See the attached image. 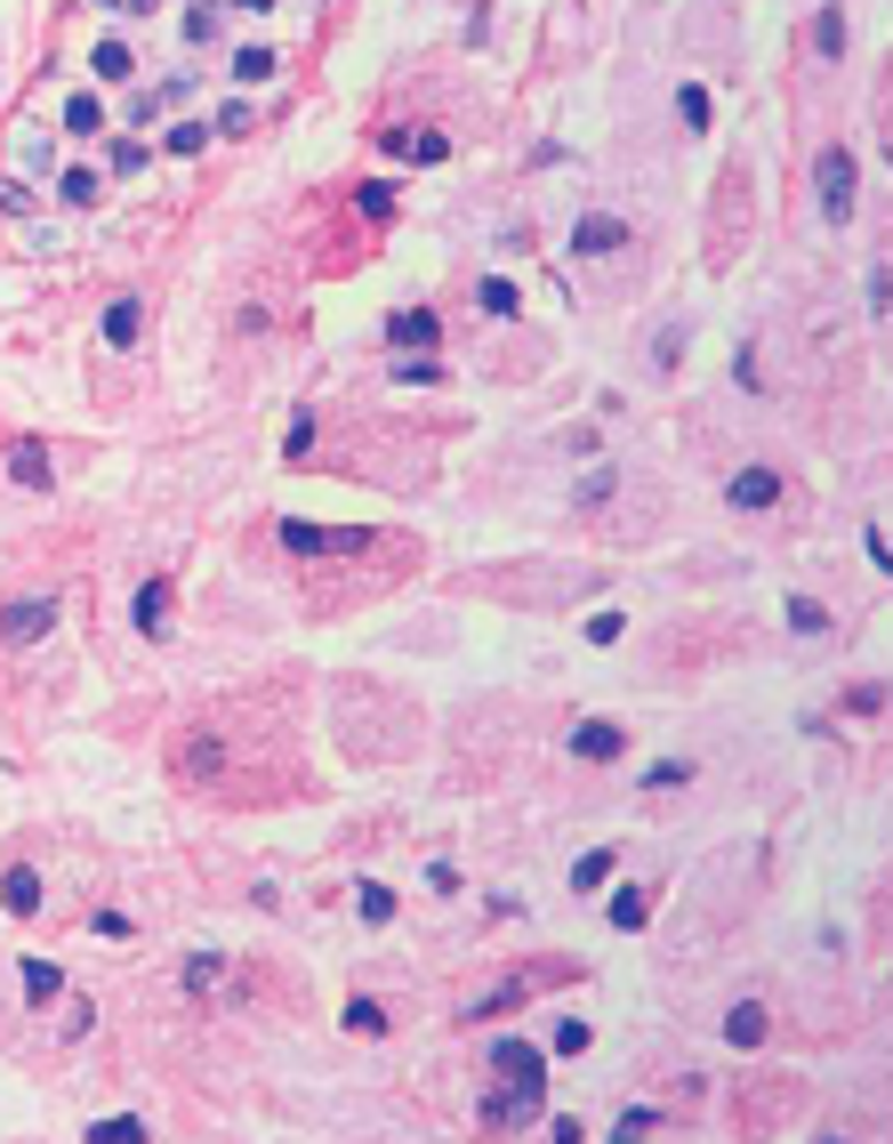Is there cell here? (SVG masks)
<instances>
[{"label":"cell","instance_id":"obj_34","mask_svg":"<svg viewBox=\"0 0 893 1144\" xmlns=\"http://www.w3.org/2000/svg\"><path fill=\"white\" fill-rule=\"evenodd\" d=\"M106 170H113V178H137V170H146V146H137V138H121V146H113V161H106Z\"/></svg>","mask_w":893,"mask_h":1144},{"label":"cell","instance_id":"obj_6","mask_svg":"<svg viewBox=\"0 0 893 1144\" xmlns=\"http://www.w3.org/2000/svg\"><path fill=\"white\" fill-rule=\"evenodd\" d=\"M628 243H636V234L621 218H604V210H588V218L572 226V258H604V250H628Z\"/></svg>","mask_w":893,"mask_h":1144},{"label":"cell","instance_id":"obj_20","mask_svg":"<svg viewBox=\"0 0 893 1144\" xmlns=\"http://www.w3.org/2000/svg\"><path fill=\"white\" fill-rule=\"evenodd\" d=\"M89 65H97V81H129V73H137L129 41H97V57H89Z\"/></svg>","mask_w":893,"mask_h":1144},{"label":"cell","instance_id":"obj_2","mask_svg":"<svg viewBox=\"0 0 893 1144\" xmlns=\"http://www.w3.org/2000/svg\"><path fill=\"white\" fill-rule=\"evenodd\" d=\"M492 1081L515 1088L524 1104H539V1096H547V1056L524 1048V1039H492Z\"/></svg>","mask_w":893,"mask_h":1144},{"label":"cell","instance_id":"obj_42","mask_svg":"<svg viewBox=\"0 0 893 1144\" xmlns=\"http://www.w3.org/2000/svg\"><path fill=\"white\" fill-rule=\"evenodd\" d=\"M234 9H274V0H234Z\"/></svg>","mask_w":893,"mask_h":1144},{"label":"cell","instance_id":"obj_26","mask_svg":"<svg viewBox=\"0 0 893 1144\" xmlns=\"http://www.w3.org/2000/svg\"><path fill=\"white\" fill-rule=\"evenodd\" d=\"M475 298H484V315H524V290H515L507 275H492V283L475 290Z\"/></svg>","mask_w":893,"mask_h":1144},{"label":"cell","instance_id":"obj_24","mask_svg":"<svg viewBox=\"0 0 893 1144\" xmlns=\"http://www.w3.org/2000/svg\"><path fill=\"white\" fill-rule=\"evenodd\" d=\"M604 879H612V847H596V855H579V862H572V887H579V895H596Z\"/></svg>","mask_w":893,"mask_h":1144},{"label":"cell","instance_id":"obj_30","mask_svg":"<svg viewBox=\"0 0 893 1144\" xmlns=\"http://www.w3.org/2000/svg\"><path fill=\"white\" fill-rule=\"evenodd\" d=\"M403 154L410 161H452V138H443V129H419V138H403Z\"/></svg>","mask_w":893,"mask_h":1144},{"label":"cell","instance_id":"obj_37","mask_svg":"<svg viewBox=\"0 0 893 1144\" xmlns=\"http://www.w3.org/2000/svg\"><path fill=\"white\" fill-rule=\"evenodd\" d=\"M443 372H435V363H395V387H435Z\"/></svg>","mask_w":893,"mask_h":1144},{"label":"cell","instance_id":"obj_35","mask_svg":"<svg viewBox=\"0 0 893 1144\" xmlns=\"http://www.w3.org/2000/svg\"><path fill=\"white\" fill-rule=\"evenodd\" d=\"M612 500V467H596V476H579V509H604Z\"/></svg>","mask_w":893,"mask_h":1144},{"label":"cell","instance_id":"obj_18","mask_svg":"<svg viewBox=\"0 0 893 1144\" xmlns=\"http://www.w3.org/2000/svg\"><path fill=\"white\" fill-rule=\"evenodd\" d=\"M813 49H821V57H845V9H837V0L813 17Z\"/></svg>","mask_w":893,"mask_h":1144},{"label":"cell","instance_id":"obj_5","mask_svg":"<svg viewBox=\"0 0 893 1144\" xmlns=\"http://www.w3.org/2000/svg\"><path fill=\"white\" fill-rule=\"evenodd\" d=\"M57 629V596H24V604H0V637L9 645H41Z\"/></svg>","mask_w":893,"mask_h":1144},{"label":"cell","instance_id":"obj_10","mask_svg":"<svg viewBox=\"0 0 893 1144\" xmlns=\"http://www.w3.org/2000/svg\"><path fill=\"white\" fill-rule=\"evenodd\" d=\"M129 621H137V637H161L169 629V581H146L129 596Z\"/></svg>","mask_w":893,"mask_h":1144},{"label":"cell","instance_id":"obj_38","mask_svg":"<svg viewBox=\"0 0 893 1144\" xmlns=\"http://www.w3.org/2000/svg\"><path fill=\"white\" fill-rule=\"evenodd\" d=\"M169 154H201V121H178V129H169Z\"/></svg>","mask_w":893,"mask_h":1144},{"label":"cell","instance_id":"obj_29","mask_svg":"<svg viewBox=\"0 0 893 1144\" xmlns=\"http://www.w3.org/2000/svg\"><path fill=\"white\" fill-rule=\"evenodd\" d=\"M845 710L853 718H885V686L870 678V686H845Z\"/></svg>","mask_w":893,"mask_h":1144},{"label":"cell","instance_id":"obj_8","mask_svg":"<svg viewBox=\"0 0 893 1144\" xmlns=\"http://www.w3.org/2000/svg\"><path fill=\"white\" fill-rule=\"evenodd\" d=\"M0 903H9V919H32V911H41V870L9 862V870H0Z\"/></svg>","mask_w":893,"mask_h":1144},{"label":"cell","instance_id":"obj_28","mask_svg":"<svg viewBox=\"0 0 893 1144\" xmlns=\"http://www.w3.org/2000/svg\"><path fill=\"white\" fill-rule=\"evenodd\" d=\"M788 629H797V637H821V629H830V613H821L813 596H788Z\"/></svg>","mask_w":893,"mask_h":1144},{"label":"cell","instance_id":"obj_12","mask_svg":"<svg viewBox=\"0 0 893 1144\" xmlns=\"http://www.w3.org/2000/svg\"><path fill=\"white\" fill-rule=\"evenodd\" d=\"M9 476H17L24 492H49V452L32 444V435H17V444H9Z\"/></svg>","mask_w":893,"mask_h":1144},{"label":"cell","instance_id":"obj_19","mask_svg":"<svg viewBox=\"0 0 893 1144\" xmlns=\"http://www.w3.org/2000/svg\"><path fill=\"white\" fill-rule=\"evenodd\" d=\"M355 911H363L370 927H387V919H395V887H379V879H363V887H355Z\"/></svg>","mask_w":893,"mask_h":1144},{"label":"cell","instance_id":"obj_31","mask_svg":"<svg viewBox=\"0 0 893 1144\" xmlns=\"http://www.w3.org/2000/svg\"><path fill=\"white\" fill-rule=\"evenodd\" d=\"M218 967H226L218 951H194V959H186V992H210V984H218Z\"/></svg>","mask_w":893,"mask_h":1144},{"label":"cell","instance_id":"obj_22","mask_svg":"<svg viewBox=\"0 0 893 1144\" xmlns=\"http://www.w3.org/2000/svg\"><path fill=\"white\" fill-rule=\"evenodd\" d=\"M395 201H403V194H395V178H370V186H355V210H363V218H395Z\"/></svg>","mask_w":893,"mask_h":1144},{"label":"cell","instance_id":"obj_27","mask_svg":"<svg viewBox=\"0 0 893 1144\" xmlns=\"http://www.w3.org/2000/svg\"><path fill=\"white\" fill-rule=\"evenodd\" d=\"M676 114H684V129H708V89L684 81V89H676Z\"/></svg>","mask_w":893,"mask_h":1144},{"label":"cell","instance_id":"obj_21","mask_svg":"<svg viewBox=\"0 0 893 1144\" xmlns=\"http://www.w3.org/2000/svg\"><path fill=\"white\" fill-rule=\"evenodd\" d=\"M274 65H282L274 49H234V81H242V89H258V81H274Z\"/></svg>","mask_w":893,"mask_h":1144},{"label":"cell","instance_id":"obj_32","mask_svg":"<svg viewBox=\"0 0 893 1144\" xmlns=\"http://www.w3.org/2000/svg\"><path fill=\"white\" fill-rule=\"evenodd\" d=\"M588 1039H596L588 1024H579V1016H564V1024H556V1056H588Z\"/></svg>","mask_w":893,"mask_h":1144},{"label":"cell","instance_id":"obj_40","mask_svg":"<svg viewBox=\"0 0 893 1144\" xmlns=\"http://www.w3.org/2000/svg\"><path fill=\"white\" fill-rule=\"evenodd\" d=\"M97 1136H106V1144H129V1136H146V1121H97Z\"/></svg>","mask_w":893,"mask_h":1144},{"label":"cell","instance_id":"obj_23","mask_svg":"<svg viewBox=\"0 0 893 1144\" xmlns=\"http://www.w3.org/2000/svg\"><path fill=\"white\" fill-rule=\"evenodd\" d=\"M65 129H73V138H97V129H106V106H97V97L81 89L73 106H65Z\"/></svg>","mask_w":893,"mask_h":1144},{"label":"cell","instance_id":"obj_17","mask_svg":"<svg viewBox=\"0 0 893 1144\" xmlns=\"http://www.w3.org/2000/svg\"><path fill=\"white\" fill-rule=\"evenodd\" d=\"M652 919V895L644 887H621V895H612V927H621V935H636Z\"/></svg>","mask_w":893,"mask_h":1144},{"label":"cell","instance_id":"obj_1","mask_svg":"<svg viewBox=\"0 0 893 1144\" xmlns=\"http://www.w3.org/2000/svg\"><path fill=\"white\" fill-rule=\"evenodd\" d=\"M813 186H821V218H853V194H862V161H853L845 146H821V161H813Z\"/></svg>","mask_w":893,"mask_h":1144},{"label":"cell","instance_id":"obj_15","mask_svg":"<svg viewBox=\"0 0 893 1144\" xmlns=\"http://www.w3.org/2000/svg\"><path fill=\"white\" fill-rule=\"evenodd\" d=\"M137 331H146V307H137V298H113L106 307V347H137Z\"/></svg>","mask_w":893,"mask_h":1144},{"label":"cell","instance_id":"obj_9","mask_svg":"<svg viewBox=\"0 0 893 1144\" xmlns=\"http://www.w3.org/2000/svg\"><path fill=\"white\" fill-rule=\"evenodd\" d=\"M621 750H628L621 726H572V758H579V766H612Z\"/></svg>","mask_w":893,"mask_h":1144},{"label":"cell","instance_id":"obj_11","mask_svg":"<svg viewBox=\"0 0 893 1144\" xmlns=\"http://www.w3.org/2000/svg\"><path fill=\"white\" fill-rule=\"evenodd\" d=\"M765 1032H773V1016L757 999H741L733 1016H725V1048H765Z\"/></svg>","mask_w":893,"mask_h":1144},{"label":"cell","instance_id":"obj_33","mask_svg":"<svg viewBox=\"0 0 893 1144\" xmlns=\"http://www.w3.org/2000/svg\"><path fill=\"white\" fill-rule=\"evenodd\" d=\"M644 782H652V790H684V782H693V766H684V758H661Z\"/></svg>","mask_w":893,"mask_h":1144},{"label":"cell","instance_id":"obj_3","mask_svg":"<svg viewBox=\"0 0 893 1144\" xmlns=\"http://www.w3.org/2000/svg\"><path fill=\"white\" fill-rule=\"evenodd\" d=\"M282 549L290 556H355V549H370V532L363 524H298V516H282Z\"/></svg>","mask_w":893,"mask_h":1144},{"label":"cell","instance_id":"obj_25","mask_svg":"<svg viewBox=\"0 0 893 1144\" xmlns=\"http://www.w3.org/2000/svg\"><path fill=\"white\" fill-rule=\"evenodd\" d=\"M347 1032H355V1039H379V1032H387V1007H379V999H347Z\"/></svg>","mask_w":893,"mask_h":1144},{"label":"cell","instance_id":"obj_7","mask_svg":"<svg viewBox=\"0 0 893 1144\" xmlns=\"http://www.w3.org/2000/svg\"><path fill=\"white\" fill-rule=\"evenodd\" d=\"M178 773H186V782H218V773H226V742H218V733H186V742H178Z\"/></svg>","mask_w":893,"mask_h":1144},{"label":"cell","instance_id":"obj_36","mask_svg":"<svg viewBox=\"0 0 893 1144\" xmlns=\"http://www.w3.org/2000/svg\"><path fill=\"white\" fill-rule=\"evenodd\" d=\"M282 452H290V460H315V420H306V412L290 420V444H282Z\"/></svg>","mask_w":893,"mask_h":1144},{"label":"cell","instance_id":"obj_13","mask_svg":"<svg viewBox=\"0 0 893 1144\" xmlns=\"http://www.w3.org/2000/svg\"><path fill=\"white\" fill-rule=\"evenodd\" d=\"M387 331H395V347H435V339H443V323H435V307H403V315H395Z\"/></svg>","mask_w":893,"mask_h":1144},{"label":"cell","instance_id":"obj_41","mask_svg":"<svg viewBox=\"0 0 893 1144\" xmlns=\"http://www.w3.org/2000/svg\"><path fill=\"white\" fill-rule=\"evenodd\" d=\"M106 9H137V17H146V9H153V0H106Z\"/></svg>","mask_w":893,"mask_h":1144},{"label":"cell","instance_id":"obj_16","mask_svg":"<svg viewBox=\"0 0 893 1144\" xmlns=\"http://www.w3.org/2000/svg\"><path fill=\"white\" fill-rule=\"evenodd\" d=\"M97 194H106V178H97V170H65V178H57V201H65V210H89Z\"/></svg>","mask_w":893,"mask_h":1144},{"label":"cell","instance_id":"obj_39","mask_svg":"<svg viewBox=\"0 0 893 1144\" xmlns=\"http://www.w3.org/2000/svg\"><path fill=\"white\" fill-rule=\"evenodd\" d=\"M89 927H97V935H113V944H121V935H137V927H129V911H97Z\"/></svg>","mask_w":893,"mask_h":1144},{"label":"cell","instance_id":"obj_14","mask_svg":"<svg viewBox=\"0 0 893 1144\" xmlns=\"http://www.w3.org/2000/svg\"><path fill=\"white\" fill-rule=\"evenodd\" d=\"M17 967H24V999H32V1007L65 999V967H57V959H17Z\"/></svg>","mask_w":893,"mask_h":1144},{"label":"cell","instance_id":"obj_4","mask_svg":"<svg viewBox=\"0 0 893 1144\" xmlns=\"http://www.w3.org/2000/svg\"><path fill=\"white\" fill-rule=\"evenodd\" d=\"M781 467H741V476L725 484V509H741V516H765V509H781Z\"/></svg>","mask_w":893,"mask_h":1144}]
</instances>
